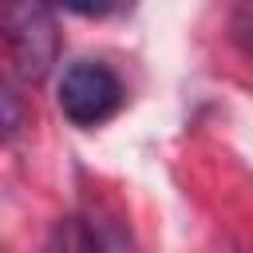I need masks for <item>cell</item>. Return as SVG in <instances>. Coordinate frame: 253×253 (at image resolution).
I'll return each instance as SVG.
<instances>
[{"instance_id": "6da1fadb", "label": "cell", "mask_w": 253, "mask_h": 253, "mask_svg": "<svg viewBox=\"0 0 253 253\" xmlns=\"http://www.w3.org/2000/svg\"><path fill=\"white\" fill-rule=\"evenodd\" d=\"M0 36L24 79L40 83L59 59L55 12L43 4H0Z\"/></svg>"}, {"instance_id": "5b68a950", "label": "cell", "mask_w": 253, "mask_h": 253, "mask_svg": "<svg viewBox=\"0 0 253 253\" xmlns=\"http://www.w3.org/2000/svg\"><path fill=\"white\" fill-rule=\"evenodd\" d=\"M233 36H237V43L253 55V8H241V12H237V20H233Z\"/></svg>"}, {"instance_id": "277c9868", "label": "cell", "mask_w": 253, "mask_h": 253, "mask_svg": "<svg viewBox=\"0 0 253 253\" xmlns=\"http://www.w3.org/2000/svg\"><path fill=\"white\" fill-rule=\"evenodd\" d=\"M16 119H20V107H16V99H12V91L0 83V142L12 134V126H16Z\"/></svg>"}, {"instance_id": "7a4b0ae2", "label": "cell", "mask_w": 253, "mask_h": 253, "mask_svg": "<svg viewBox=\"0 0 253 253\" xmlns=\"http://www.w3.org/2000/svg\"><path fill=\"white\" fill-rule=\"evenodd\" d=\"M123 107V83L103 59H75L59 75V111L75 126H103Z\"/></svg>"}, {"instance_id": "3957f363", "label": "cell", "mask_w": 253, "mask_h": 253, "mask_svg": "<svg viewBox=\"0 0 253 253\" xmlns=\"http://www.w3.org/2000/svg\"><path fill=\"white\" fill-rule=\"evenodd\" d=\"M47 253H111V249H107V241L99 237V229L87 217L71 213V217L55 221V229L47 237Z\"/></svg>"}]
</instances>
